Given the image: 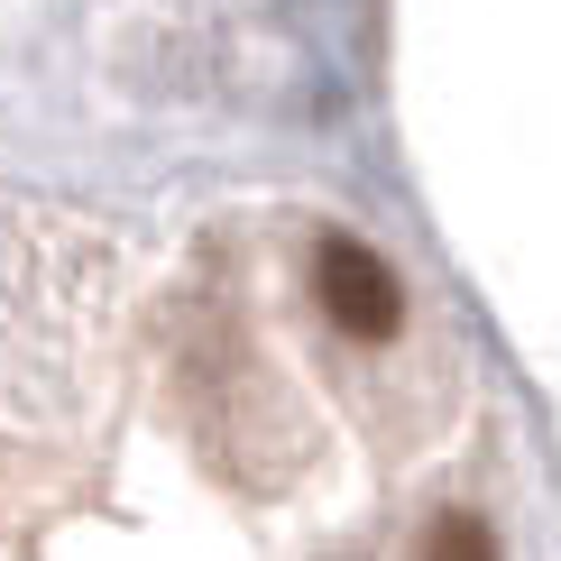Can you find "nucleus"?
<instances>
[{
	"instance_id": "nucleus-1",
	"label": "nucleus",
	"mask_w": 561,
	"mask_h": 561,
	"mask_svg": "<svg viewBox=\"0 0 561 561\" xmlns=\"http://www.w3.org/2000/svg\"><path fill=\"white\" fill-rule=\"evenodd\" d=\"M313 295H322V313H332L350 341H387L396 322H405V286H396V267L368 240H350V230H332V240L313 249Z\"/></svg>"
},
{
	"instance_id": "nucleus-2",
	"label": "nucleus",
	"mask_w": 561,
	"mask_h": 561,
	"mask_svg": "<svg viewBox=\"0 0 561 561\" xmlns=\"http://www.w3.org/2000/svg\"><path fill=\"white\" fill-rule=\"evenodd\" d=\"M424 561H497V534H488L470 506H451V516L424 525Z\"/></svg>"
}]
</instances>
